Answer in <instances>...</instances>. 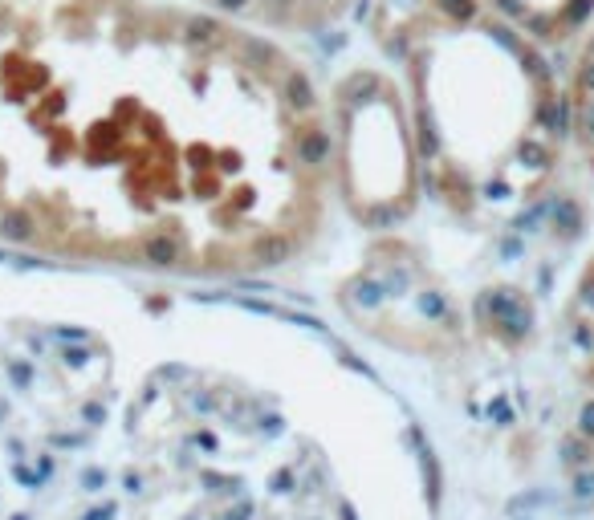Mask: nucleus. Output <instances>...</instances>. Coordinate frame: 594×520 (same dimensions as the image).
Instances as JSON below:
<instances>
[{"label": "nucleus", "instance_id": "39448f33", "mask_svg": "<svg viewBox=\"0 0 594 520\" xmlns=\"http://www.w3.org/2000/svg\"><path fill=\"white\" fill-rule=\"evenodd\" d=\"M481 5L542 49L578 41L594 21V0H481Z\"/></svg>", "mask_w": 594, "mask_h": 520}, {"label": "nucleus", "instance_id": "f257e3e1", "mask_svg": "<svg viewBox=\"0 0 594 520\" xmlns=\"http://www.w3.org/2000/svg\"><path fill=\"white\" fill-rule=\"evenodd\" d=\"M330 98L192 0H0V244L155 281H249L330 216Z\"/></svg>", "mask_w": 594, "mask_h": 520}, {"label": "nucleus", "instance_id": "7ed1b4c3", "mask_svg": "<svg viewBox=\"0 0 594 520\" xmlns=\"http://www.w3.org/2000/svg\"><path fill=\"white\" fill-rule=\"evenodd\" d=\"M334 195L367 216H395L411 204L420 151L403 90L383 74H354L330 98Z\"/></svg>", "mask_w": 594, "mask_h": 520}, {"label": "nucleus", "instance_id": "20e7f679", "mask_svg": "<svg viewBox=\"0 0 594 520\" xmlns=\"http://www.w3.org/2000/svg\"><path fill=\"white\" fill-rule=\"evenodd\" d=\"M192 5L285 45L289 37H314L342 25L363 0H192Z\"/></svg>", "mask_w": 594, "mask_h": 520}, {"label": "nucleus", "instance_id": "423d86ee", "mask_svg": "<svg viewBox=\"0 0 594 520\" xmlns=\"http://www.w3.org/2000/svg\"><path fill=\"white\" fill-rule=\"evenodd\" d=\"M566 98V147L594 179V21L574 41V61L562 78Z\"/></svg>", "mask_w": 594, "mask_h": 520}, {"label": "nucleus", "instance_id": "f03ea898", "mask_svg": "<svg viewBox=\"0 0 594 520\" xmlns=\"http://www.w3.org/2000/svg\"><path fill=\"white\" fill-rule=\"evenodd\" d=\"M391 33L428 187L460 216L529 204L570 151L546 49L481 0H395Z\"/></svg>", "mask_w": 594, "mask_h": 520}, {"label": "nucleus", "instance_id": "0eeeda50", "mask_svg": "<svg viewBox=\"0 0 594 520\" xmlns=\"http://www.w3.org/2000/svg\"><path fill=\"white\" fill-rule=\"evenodd\" d=\"M566 330L574 338L578 358L586 362V374L594 378V252L582 260V269L574 277L570 301H566Z\"/></svg>", "mask_w": 594, "mask_h": 520}]
</instances>
